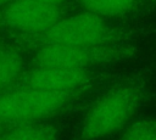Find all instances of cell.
I'll return each instance as SVG.
<instances>
[{
	"mask_svg": "<svg viewBox=\"0 0 156 140\" xmlns=\"http://www.w3.org/2000/svg\"><path fill=\"white\" fill-rule=\"evenodd\" d=\"M65 6L46 5L35 0H13L0 6V32L33 33L50 27L66 16Z\"/></svg>",
	"mask_w": 156,
	"mask_h": 140,
	"instance_id": "obj_5",
	"label": "cell"
},
{
	"mask_svg": "<svg viewBox=\"0 0 156 140\" xmlns=\"http://www.w3.org/2000/svg\"><path fill=\"white\" fill-rule=\"evenodd\" d=\"M91 77L89 68H72L63 66L34 65L23 71L12 88L34 89L57 94H76Z\"/></svg>",
	"mask_w": 156,
	"mask_h": 140,
	"instance_id": "obj_6",
	"label": "cell"
},
{
	"mask_svg": "<svg viewBox=\"0 0 156 140\" xmlns=\"http://www.w3.org/2000/svg\"><path fill=\"white\" fill-rule=\"evenodd\" d=\"M23 56L15 44L0 45V91L13 86L23 72Z\"/></svg>",
	"mask_w": 156,
	"mask_h": 140,
	"instance_id": "obj_8",
	"label": "cell"
},
{
	"mask_svg": "<svg viewBox=\"0 0 156 140\" xmlns=\"http://www.w3.org/2000/svg\"><path fill=\"white\" fill-rule=\"evenodd\" d=\"M74 95L20 88L0 91V122L22 124L48 119L62 112Z\"/></svg>",
	"mask_w": 156,
	"mask_h": 140,
	"instance_id": "obj_3",
	"label": "cell"
},
{
	"mask_svg": "<svg viewBox=\"0 0 156 140\" xmlns=\"http://www.w3.org/2000/svg\"><path fill=\"white\" fill-rule=\"evenodd\" d=\"M136 47L130 43L50 45L35 49L34 65L89 68L95 65L118 62L134 57Z\"/></svg>",
	"mask_w": 156,
	"mask_h": 140,
	"instance_id": "obj_4",
	"label": "cell"
},
{
	"mask_svg": "<svg viewBox=\"0 0 156 140\" xmlns=\"http://www.w3.org/2000/svg\"><path fill=\"white\" fill-rule=\"evenodd\" d=\"M35 1H39V2H43V4H46V5H54V6H62L65 4L66 0H35Z\"/></svg>",
	"mask_w": 156,
	"mask_h": 140,
	"instance_id": "obj_11",
	"label": "cell"
},
{
	"mask_svg": "<svg viewBox=\"0 0 156 140\" xmlns=\"http://www.w3.org/2000/svg\"><path fill=\"white\" fill-rule=\"evenodd\" d=\"M130 35V32L110 24L106 18L83 11L77 15L63 16L39 32L10 34V39L17 46L38 49L50 45L128 43Z\"/></svg>",
	"mask_w": 156,
	"mask_h": 140,
	"instance_id": "obj_1",
	"label": "cell"
},
{
	"mask_svg": "<svg viewBox=\"0 0 156 140\" xmlns=\"http://www.w3.org/2000/svg\"><path fill=\"white\" fill-rule=\"evenodd\" d=\"M5 128H6V124H4V123L0 122V134H1V131H2Z\"/></svg>",
	"mask_w": 156,
	"mask_h": 140,
	"instance_id": "obj_13",
	"label": "cell"
},
{
	"mask_svg": "<svg viewBox=\"0 0 156 140\" xmlns=\"http://www.w3.org/2000/svg\"><path fill=\"white\" fill-rule=\"evenodd\" d=\"M11 1H13V0H0V6H2V5H6V4L11 2Z\"/></svg>",
	"mask_w": 156,
	"mask_h": 140,
	"instance_id": "obj_12",
	"label": "cell"
},
{
	"mask_svg": "<svg viewBox=\"0 0 156 140\" xmlns=\"http://www.w3.org/2000/svg\"><path fill=\"white\" fill-rule=\"evenodd\" d=\"M147 96L145 82L132 80L104 94L84 116L73 140H104L121 133Z\"/></svg>",
	"mask_w": 156,
	"mask_h": 140,
	"instance_id": "obj_2",
	"label": "cell"
},
{
	"mask_svg": "<svg viewBox=\"0 0 156 140\" xmlns=\"http://www.w3.org/2000/svg\"><path fill=\"white\" fill-rule=\"evenodd\" d=\"M58 131L52 124L30 122L5 128L0 134V140H57Z\"/></svg>",
	"mask_w": 156,
	"mask_h": 140,
	"instance_id": "obj_9",
	"label": "cell"
},
{
	"mask_svg": "<svg viewBox=\"0 0 156 140\" xmlns=\"http://www.w3.org/2000/svg\"><path fill=\"white\" fill-rule=\"evenodd\" d=\"M117 140H156V118L144 117L130 122Z\"/></svg>",
	"mask_w": 156,
	"mask_h": 140,
	"instance_id": "obj_10",
	"label": "cell"
},
{
	"mask_svg": "<svg viewBox=\"0 0 156 140\" xmlns=\"http://www.w3.org/2000/svg\"><path fill=\"white\" fill-rule=\"evenodd\" d=\"M83 11L104 18L123 17L140 12L154 4L155 0H77Z\"/></svg>",
	"mask_w": 156,
	"mask_h": 140,
	"instance_id": "obj_7",
	"label": "cell"
}]
</instances>
